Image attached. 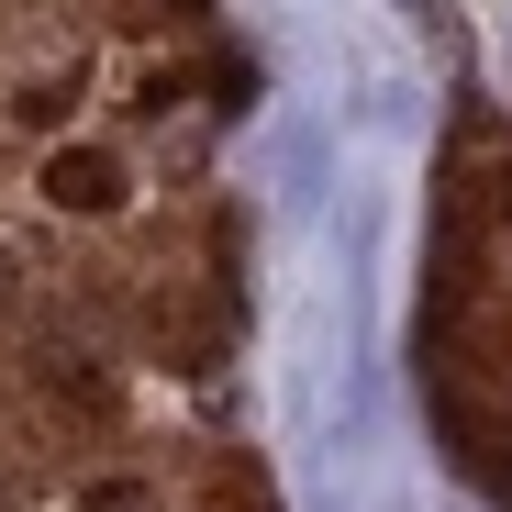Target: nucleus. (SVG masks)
Masks as SVG:
<instances>
[{
    "instance_id": "obj_3",
    "label": "nucleus",
    "mask_w": 512,
    "mask_h": 512,
    "mask_svg": "<svg viewBox=\"0 0 512 512\" xmlns=\"http://www.w3.org/2000/svg\"><path fill=\"white\" fill-rule=\"evenodd\" d=\"M67 101H78L67 78H45V90H23V123H67Z\"/></svg>"
},
{
    "instance_id": "obj_1",
    "label": "nucleus",
    "mask_w": 512,
    "mask_h": 512,
    "mask_svg": "<svg viewBox=\"0 0 512 512\" xmlns=\"http://www.w3.org/2000/svg\"><path fill=\"white\" fill-rule=\"evenodd\" d=\"M45 201H56V212H112V201H123V167H112L101 145H67V156L45 167Z\"/></svg>"
},
{
    "instance_id": "obj_2",
    "label": "nucleus",
    "mask_w": 512,
    "mask_h": 512,
    "mask_svg": "<svg viewBox=\"0 0 512 512\" xmlns=\"http://www.w3.org/2000/svg\"><path fill=\"white\" fill-rule=\"evenodd\" d=\"M78 512H156L134 479H90V490H78Z\"/></svg>"
}]
</instances>
